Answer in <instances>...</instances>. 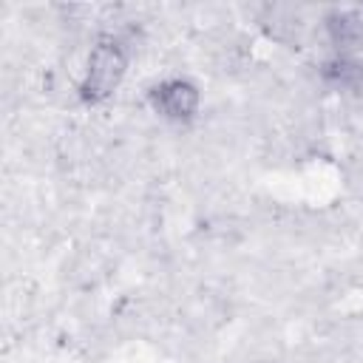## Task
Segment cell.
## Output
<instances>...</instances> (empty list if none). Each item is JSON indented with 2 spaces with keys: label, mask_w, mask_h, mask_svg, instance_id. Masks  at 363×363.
<instances>
[{
  "label": "cell",
  "mask_w": 363,
  "mask_h": 363,
  "mask_svg": "<svg viewBox=\"0 0 363 363\" xmlns=\"http://www.w3.org/2000/svg\"><path fill=\"white\" fill-rule=\"evenodd\" d=\"M128 48L113 37V34H105L99 37L88 57H85V71H82V82H79V94L88 99V102H102L108 99L125 79V71H128Z\"/></svg>",
  "instance_id": "6da1fadb"
},
{
  "label": "cell",
  "mask_w": 363,
  "mask_h": 363,
  "mask_svg": "<svg viewBox=\"0 0 363 363\" xmlns=\"http://www.w3.org/2000/svg\"><path fill=\"white\" fill-rule=\"evenodd\" d=\"M147 105L150 111L167 122V125H190L196 116H199V108H201V96H199V88L190 82V79H182V77H167L162 82H156L147 94Z\"/></svg>",
  "instance_id": "7a4b0ae2"
}]
</instances>
